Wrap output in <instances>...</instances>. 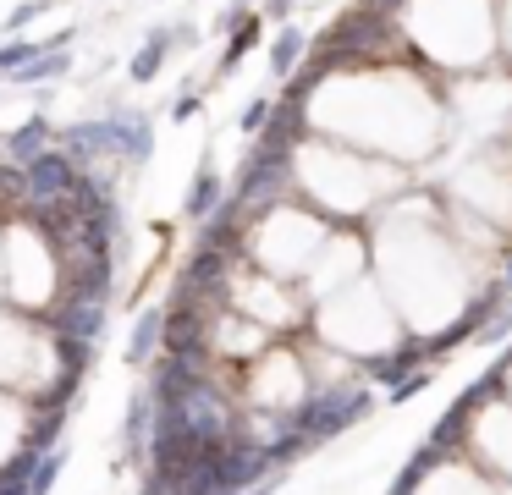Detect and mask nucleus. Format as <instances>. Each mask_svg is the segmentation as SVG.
Segmentation results:
<instances>
[{
    "label": "nucleus",
    "mask_w": 512,
    "mask_h": 495,
    "mask_svg": "<svg viewBox=\"0 0 512 495\" xmlns=\"http://www.w3.org/2000/svg\"><path fill=\"white\" fill-rule=\"evenodd\" d=\"M364 413H369L364 385H320V391H314L287 424L298 429L303 440H331V435H342V429H353Z\"/></svg>",
    "instance_id": "obj_1"
},
{
    "label": "nucleus",
    "mask_w": 512,
    "mask_h": 495,
    "mask_svg": "<svg viewBox=\"0 0 512 495\" xmlns=\"http://www.w3.org/2000/svg\"><path fill=\"white\" fill-rule=\"evenodd\" d=\"M28 193L34 198H50V204H67L72 193H83V182H78V165L67 160V154H34L28 160Z\"/></svg>",
    "instance_id": "obj_2"
},
{
    "label": "nucleus",
    "mask_w": 512,
    "mask_h": 495,
    "mask_svg": "<svg viewBox=\"0 0 512 495\" xmlns=\"http://www.w3.org/2000/svg\"><path fill=\"white\" fill-rule=\"evenodd\" d=\"M171 44H177V33L171 28H160V33H149L144 39V50L133 55V83H149V77L166 66V55H171Z\"/></svg>",
    "instance_id": "obj_3"
},
{
    "label": "nucleus",
    "mask_w": 512,
    "mask_h": 495,
    "mask_svg": "<svg viewBox=\"0 0 512 495\" xmlns=\"http://www.w3.org/2000/svg\"><path fill=\"white\" fill-rule=\"evenodd\" d=\"M303 50H309V39H303V33L287 22V28L276 33V44H270V77H287L292 66L303 61Z\"/></svg>",
    "instance_id": "obj_4"
},
{
    "label": "nucleus",
    "mask_w": 512,
    "mask_h": 495,
    "mask_svg": "<svg viewBox=\"0 0 512 495\" xmlns=\"http://www.w3.org/2000/svg\"><path fill=\"white\" fill-rule=\"evenodd\" d=\"M259 28H265V17H259V11H248V17H243V22H237V28H232V44H226V50H221V77L232 72V66L243 61V55L254 50V44H259Z\"/></svg>",
    "instance_id": "obj_5"
},
{
    "label": "nucleus",
    "mask_w": 512,
    "mask_h": 495,
    "mask_svg": "<svg viewBox=\"0 0 512 495\" xmlns=\"http://www.w3.org/2000/svg\"><path fill=\"white\" fill-rule=\"evenodd\" d=\"M160 336H166V314L160 308H149L144 319H138V330H133V341H127V363H144L149 352L160 347Z\"/></svg>",
    "instance_id": "obj_6"
},
{
    "label": "nucleus",
    "mask_w": 512,
    "mask_h": 495,
    "mask_svg": "<svg viewBox=\"0 0 512 495\" xmlns=\"http://www.w3.org/2000/svg\"><path fill=\"white\" fill-rule=\"evenodd\" d=\"M419 358H424V347H397V352H386V358H369V380L397 385V380H402V374H408Z\"/></svg>",
    "instance_id": "obj_7"
},
{
    "label": "nucleus",
    "mask_w": 512,
    "mask_h": 495,
    "mask_svg": "<svg viewBox=\"0 0 512 495\" xmlns=\"http://www.w3.org/2000/svg\"><path fill=\"white\" fill-rule=\"evenodd\" d=\"M221 193H226V187H221V176H215L210 165H204V171H199V182H193V193H188V215H199V220H204V215H215V209L226 204Z\"/></svg>",
    "instance_id": "obj_8"
},
{
    "label": "nucleus",
    "mask_w": 512,
    "mask_h": 495,
    "mask_svg": "<svg viewBox=\"0 0 512 495\" xmlns=\"http://www.w3.org/2000/svg\"><path fill=\"white\" fill-rule=\"evenodd\" d=\"M45 138H50V121H45V116H34L23 132H12V138H6V154H17V160H34Z\"/></svg>",
    "instance_id": "obj_9"
},
{
    "label": "nucleus",
    "mask_w": 512,
    "mask_h": 495,
    "mask_svg": "<svg viewBox=\"0 0 512 495\" xmlns=\"http://www.w3.org/2000/svg\"><path fill=\"white\" fill-rule=\"evenodd\" d=\"M463 418H468V396H463V402H457V407H452V413H446V418H441V424H435V435H430V446H435V451H446V446H452V440H457V435H463Z\"/></svg>",
    "instance_id": "obj_10"
},
{
    "label": "nucleus",
    "mask_w": 512,
    "mask_h": 495,
    "mask_svg": "<svg viewBox=\"0 0 512 495\" xmlns=\"http://www.w3.org/2000/svg\"><path fill=\"white\" fill-rule=\"evenodd\" d=\"M424 385H430V369H408L397 385H391V402H413V396H419Z\"/></svg>",
    "instance_id": "obj_11"
},
{
    "label": "nucleus",
    "mask_w": 512,
    "mask_h": 495,
    "mask_svg": "<svg viewBox=\"0 0 512 495\" xmlns=\"http://www.w3.org/2000/svg\"><path fill=\"white\" fill-rule=\"evenodd\" d=\"M45 11H50V0H23V6H17L12 17H6V33H23L28 22H34V17H45Z\"/></svg>",
    "instance_id": "obj_12"
},
{
    "label": "nucleus",
    "mask_w": 512,
    "mask_h": 495,
    "mask_svg": "<svg viewBox=\"0 0 512 495\" xmlns=\"http://www.w3.org/2000/svg\"><path fill=\"white\" fill-rule=\"evenodd\" d=\"M265 116H270V99H248V110H243V132H265Z\"/></svg>",
    "instance_id": "obj_13"
},
{
    "label": "nucleus",
    "mask_w": 512,
    "mask_h": 495,
    "mask_svg": "<svg viewBox=\"0 0 512 495\" xmlns=\"http://www.w3.org/2000/svg\"><path fill=\"white\" fill-rule=\"evenodd\" d=\"M171 116L177 121H188V116H199V94H182L177 105H171Z\"/></svg>",
    "instance_id": "obj_14"
},
{
    "label": "nucleus",
    "mask_w": 512,
    "mask_h": 495,
    "mask_svg": "<svg viewBox=\"0 0 512 495\" xmlns=\"http://www.w3.org/2000/svg\"><path fill=\"white\" fill-rule=\"evenodd\" d=\"M292 6H298V0H265V11H259V17H292Z\"/></svg>",
    "instance_id": "obj_15"
},
{
    "label": "nucleus",
    "mask_w": 512,
    "mask_h": 495,
    "mask_svg": "<svg viewBox=\"0 0 512 495\" xmlns=\"http://www.w3.org/2000/svg\"><path fill=\"white\" fill-rule=\"evenodd\" d=\"M369 6H375V11H397L402 0H369Z\"/></svg>",
    "instance_id": "obj_16"
},
{
    "label": "nucleus",
    "mask_w": 512,
    "mask_h": 495,
    "mask_svg": "<svg viewBox=\"0 0 512 495\" xmlns=\"http://www.w3.org/2000/svg\"><path fill=\"white\" fill-rule=\"evenodd\" d=\"M507 292H512V259H507Z\"/></svg>",
    "instance_id": "obj_17"
}]
</instances>
